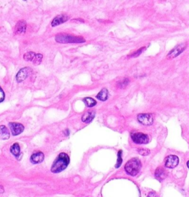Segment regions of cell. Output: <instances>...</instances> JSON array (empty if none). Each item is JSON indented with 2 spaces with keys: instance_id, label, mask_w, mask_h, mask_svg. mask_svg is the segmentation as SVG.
Here are the masks:
<instances>
[{
  "instance_id": "obj_11",
  "label": "cell",
  "mask_w": 189,
  "mask_h": 197,
  "mask_svg": "<svg viewBox=\"0 0 189 197\" xmlns=\"http://www.w3.org/2000/svg\"><path fill=\"white\" fill-rule=\"evenodd\" d=\"M69 16H67L66 14H61L57 16L56 17L53 18L52 23H51V25L52 27H56V26H58L61 25V24L65 23V21H67L68 20Z\"/></svg>"
},
{
  "instance_id": "obj_25",
  "label": "cell",
  "mask_w": 189,
  "mask_h": 197,
  "mask_svg": "<svg viewBox=\"0 0 189 197\" xmlns=\"http://www.w3.org/2000/svg\"><path fill=\"white\" fill-rule=\"evenodd\" d=\"M147 197H159V196L157 194H156L155 192H151L148 194Z\"/></svg>"
},
{
  "instance_id": "obj_19",
  "label": "cell",
  "mask_w": 189,
  "mask_h": 197,
  "mask_svg": "<svg viewBox=\"0 0 189 197\" xmlns=\"http://www.w3.org/2000/svg\"><path fill=\"white\" fill-rule=\"evenodd\" d=\"M84 102L88 108H93V107L96 105L97 104L96 101H95L94 99L90 98V97H86V98H84Z\"/></svg>"
},
{
  "instance_id": "obj_20",
  "label": "cell",
  "mask_w": 189,
  "mask_h": 197,
  "mask_svg": "<svg viewBox=\"0 0 189 197\" xmlns=\"http://www.w3.org/2000/svg\"><path fill=\"white\" fill-rule=\"evenodd\" d=\"M122 163V151L120 150L117 153V162L116 164V168H119Z\"/></svg>"
},
{
  "instance_id": "obj_2",
  "label": "cell",
  "mask_w": 189,
  "mask_h": 197,
  "mask_svg": "<svg viewBox=\"0 0 189 197\" xmlns=\"http://www.w3.org/2000/svg\"><path fill=\"white\" fill-rule=\"evenodd\" d=\"M56 40L60 44H81L85 42V39L82 37L73 36L66 34L57 35Z\"/></svg>"
},
{
  "instance_id": "obj_13",
  "label": "cell",
  "mask_w": 189,
  "mask_h": 197,
  "mask_svg": "<svg viewBox=\"0 0 189 197\" xmlns=\"http://www.w3.org/2000/svg\"><path fill=\"white\" fill-rule=\"evenodd\" d=\"M44 158H45V154L41 152H38L32 154L30 157V161L34 164H37V163H41L44 161Z\"/></svg>"
},
{
  "instance_id": "obj_14",
  "label": "cell",
  "mask_w": 189,
  "mask_h": 197,
  "mask_svg": "<svg viewBox=\"0 0 189 197\" xmlns=\"http://www.w3.org/2000/svg\"><path fill=\"white\" fill-rule=\"evenodd\" d=\"M10 138V132L8 129L4 125L0 126V139L7 140Z\"/></svg>"
},
{
  "instance_id": "obj_5",
  "label": "cell",
  "mask_w": 189,
  "mask_h": 197,
  "mask_svg": "<svg viewBox=\"0 0 189 197\" xmlns=\"http://www.w3.org/2000/svg\"><path fill=\"white\" fill-rule=\"evenodd\" d=\"M42 58H43V55L41 54H36V53L32 52V51L25 53L24 55V59L26 61H31L36 65H38V64L41 63Z\"/></svg>"
},
{
  "instance_id": "obj_24",
  "label": "cell",
  "mask_w": 189,
  "mask_h": 197,
  "mask_svg": "<svg viewBox=\"0 0 189 197\" xmlns=\"http://www.w3.org/2000/svg\"><path fill=\"white\" fill-rule=\"evenodd\" d=\"M5 99V92L3 91L2 88L0 87V102H3Z\"/></svg>"
},
{
  "instance_id": "obj_26",
  "label": "cell",
  "mask_w": 189,
  "mask_h": 197,
  "mask_svg": "<svg viewBox=\"0 0 189 197\" xmlns=\"http://www.w3.org/2000/svg\"><path fill=\"white\" fill-rule=\"evenodd\" d=\"M4 192V188L2 186H0V194H2Z\"/></svg>"
},
{
  "instance_id": "obj_3",
  "label": "cell",
  "mask_w": 189,
  "mask_h": 197,
  "mask_svg": "<svg viewBox=\"0 0 189 197\" xmlns=\"http://www.w3.org/2000/svg\"><path fill=\"white\" fill-rule=\"evenodd\" d=\"M141 169V163L138 158H132L125 165V170L131 176H135L138 174Z\"/></svg>"
},
{
  "instance_id": "obj_27",
  "label": "cell",
  "mask_w": 189,
  "mask_h": 197,
  "mask_svg": "<svg viewBox=\"0 0 189 197\" xmlns=\"http://www.w3.org/2000/svg\"><path fill=\"white\" fill-rule=\"evenodd\" d=\"M187 166H188V168L189 169V161L187 162Z\"/></svg>"
},
{
  "instance_id": "obj_21",
  "label": "cell",
  "mask_w": 189,
  "mask_h": 197,
  "mask_svg": "<svg viewBox=\"0 0 189 197\" xmlns=\"http://www.w3.org/2000/svg\"><path fill=\"white\" fill-rule=\"evenodd\" d=\"M128 83H129V80H128L127 78H125L124 80H123L121 82H120L118 83V86L119 88H124L126 87V85H127Z\"/></svg>"
},
{
  "instance_id": "obj_23",
  "label": "cell",
  "mask_w": 189,
  "mask_h": 197,
  "mask_svg": "<svg viewBox=\"0 0 189 197\" xmlns=\"http://www.w3.org/2000/svg\"><path fill=\"white\" fill-rule=\"evenodd\" d=\"M145 49H146V47H143V48H140V49H139L138 50H137L136 52L135 53H134V54L132 55L131 57H133V58H135V57H137V56H139V55H140L141 53L143 52V51H144Z\"/></svg>"
},
{
  "instance_id": "obj_12",
  "label": "cell",
  "mask_w": 189,
  "mask_h": 197,
  "mask_svg": "<svg viewBox=\"0 0 189 197\" xmlns=\"http://www.w3.org/2000/svg\"><path fill=\"white\" fill-rule=\"evenodd\" d=\"M27 28V24L26 22L24 21H20L16 24L15 26V28H14V34L16 35H19L22 34V33H25V31H26Z\"/></svg>"
},
{
  "instance_id": "obj_1",
  "label": "cell",
  "mask_w": 189,
  "mask_h": 197,
  "mask_svg": "<svg viewBox=\"0 0 189 197\" xmlns=\"http://www.w3.org/2000/svg\"><path fill=\"white\" fill-rule=\"evenodd\" d=\"M69 163V157L66 153H60L58 157L53 162L52 167H51V172L53 173H60L68 166Z\"/></svg>"
},
{
  "instance_id": "obj_7",
  "label": "cell",
  "mask_w": 189,
  "mask_h": 197,
  "mask_svg": "<svg viewBox=\"0 0 189 197\" xmlns=\"http://www.w3.org/2000/svg\"><path fill=\"white\" fill-rule=\"evenodd\" d=\"M137 120L145 126H150L153 124V116L151 113H141L137 116Z\"/></svg>"
},
{
  "instance_id": "obj_16",
  "label": "cell",
  "mask_w": 189,
  "mask_h": 197,
  "mask_svg": "<svg viewBox=\"0 0 189 197\" xmlns=\"http://www.w3.org/2000/svg\"><path fill=\"white\" fill-rule=\"evenodd\" d=\"M95 112H92V111H89V112H87L86 113H84L83 115V116H82L81 119H82V121L83 122H85V123H89L91 122L93 120V119L95 118Z\"/></svg>"
},
{
  "instance_id": "obj_4",
  "label": "cell",
  "mask_w": 189,
  "mask_h": 197,
  "mask_svg": "<svg viewBox=\"0 0 189 197\" xmlns=\"http://www.w3.org/2000/svg\"><path fill=\"white\" fill-rule=\"evenodd\" d=\"M131 138L132 141L137 144H146L148 142V136L146 134L141 132H134L131 134Z\"/></svg>"
},
{
  "instance_id": "obj_8",
  "label": "cell",
  "mask_w": 189,
  "mask_h": 197,
  "mask_svg": "<svg viewBox=\"0 0 189 197\" xmlns=\"http://www.w3.org/2000/svg\"><path fill=\"white\" fill-rule=\"evenodd\" d=\"M9 127H10V131H11L13 135L16 136L24 131L25 127L22 124L16 122H10L9 123Z\"/></svg>"
},
{
  "instance_id": "obj_22",
  "label": "cell",
  "mask_w": 189,
  "mask_h": 197,
  "mask_svg": "<svg viewBox=\"0 0 189 197\" xmlns=\"http://www.w3.org/2000/svg\"><path fill=\"white\" fill-rule=\"evenodd\" d=\"M139 153H140L141 155L146 156L149 154L150 150H147V149H140V150H139Z\"/></svg>"
},
{
  "instance_id": "obj_17",
  "label": "cell",
  "mask_w": 189,
  "mask_h": 197,
  "mask_svg": "<svg viewBox=\"0 0 189 197\" xmlns=\"http://www.w3.org/2000/svg\"><path fill=\"white\" fill-rule=\"evenodd\" d=\"M108 95H109V92H108V90L106 88H103V89L98 93V95L96 96V97L98 98L99 100L106 101V99H108Z\"/></svg>"
},
{
  "instance_id": "obj_9",
  "label": "cell",
  "mask_w": 189,
  "mask_h": 197,
  "mask_svg": "<svg viewBox=\"0 0 189 197\" xmlns=\"http://www.w3.org/2000/svg\"><path fill=\"white\" fill-rule=\"evenodd\" d=\"M179 163V158L175 155H169L165 159V166L167 168H175Z\"/></svg>"
},
{
  "instance_id": "obj_6",
  "label": "cell",
  "mask_w": 189,
  "mask_h": 197,
  "mask_svg": "<svg viewBox=\"0 0 189 197\" xmlns=\"http://www.w3.org/2000/svg\"><path fill=\"white\" fill-rule=\"evenodd\" d=\"M187 47L186 43H182L179 45H177V47H175L172 49L171 51L168 53V55H167V58L168 59H173L176 57H177L178 55H179L183 52V51L185 50V48Z\"/></svg>"
},
{
  "instance_id": "obj_10",
  "label": "cell",
  "mask_w": 189,
  "mask_h": 197,
  "mask_svg": "<svg viewBox=\"0 0 189 197\" xmlns=\"http://www.w3.org/2000/svg\"><path fill=\"white\" fill-rule=\"evenodd\" d=\"M30 73V69L29 68H23L21 70H19V71L16 74V79L17 80L18 82H22L29 76Z\"/></svg>"
},
{
  "instance_id": "obj_18",
  "label": "cell",
  "mask_w": 189,
  "mask_h": 197,
  "mask_svg": "<svg viewBox=\"0 0 189 197\" xmlns=\"http://www.w3.org/2000/svg\"><path fill=\"white\" fill-rule=\"evenodd\" d=\"M10 152L14 154L16 157H18V156L20 154V146L19 144L18 143H15L10 146Z\"/></svg>"
},
{
  "instance_id": "obj_15",
  "label": "cell",
  "mask_w": 189,
  "mask_h": 197,
  "mask_svg": "<svg viewBox=\"0 0 189 197\" xmlns=\"http://www.w3.org/2000/svg\"><path fill=\"white\" fill-rule=\"evenodd\" d=\"M155 176L157 180L159 181H163V180L166 179L167 174L166 172L163 168H157L155 171Z\"/></svg>"
}]
</instances>
